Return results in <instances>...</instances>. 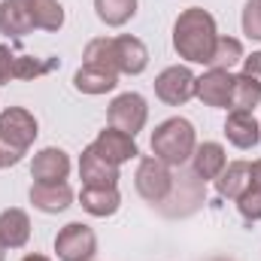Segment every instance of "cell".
Segmentation results:
<instances>
[{
  "mask_svg": "<svg viewBox=\"0 0 261 261\" xmlns=\"http://www.w3.org/2000/svg\"><path fill=\"white\" fill-rule=\"evenodd\" d=\"M216 40H219L216 18L206 9L189 6L186 12H179V18L173 24V49L179 58H186L192 64H210Z\"/></svg>",
  "mask_w": 261,
  "mask_h": 261,
  "instance_id": "cell-1",
  "label": "cell"
},
{
  "mask_svg": "<svg viewBox=\"0 0 261 261\" xmlns=\"http://www.w3.org/2000/svg\"><path fill=\"white\" fill-rule=\"evenodd\" d=\"M195 128H192V122L189 119H167V122H161L155 134H152V152H155V158L158 161H164V164H170V167H182L186 161H192V155H195Z\"/></svg>",
  "mask_w": 261,
  "mask_h": 261,
  "instance_id": "cell-2",
  "label": "cell"
},
{
  "mask_svg": "<svg viewBox=\"0 0 261 261\" xmlns=\"http://www.w3.org/2000/svg\"><path fill=\"white\" fill-rule=\"evenodd\" d=\"M203 203H206V197H203V182L195 176L192 167H179V170L173 173V189H170V195L164 197V203H158L155 210H158L161 216H167V219H189V216H195Z\"/></svg>",
  "mask_w": 261,
  "mask_h": 261,
  "instance_id": "cell-3",
  "label": "cell"
},
{
  "mask_svg": "<svg viewBox=\"0 0 261 261\" xmlns=\"http://www.w3.org/2000/svg\"><path fill=\"white\" fill-rule=\"evenodd\" d=\"M134 189H137V195L143 197L146 203H152V206L164 203V197L170 195V189H173V170H170V164L158 161L155 155L140 158L137 173H134Z\"/></svg>",
  "mask_w": 261,
  "mask_h": 261,
  "instance_id": "cell-4",
  "label": "cell"
},
{
  "mask_svg": "<svg viewBox=\"0 0 261 261\" xmlns=\"http://www.w3.org/2000/svg\"><path fill=\"white\" fill-rule=\"evenodd\" d=\"M37 140V119L24 107H6L0 113V146L24 155Z\"/></svg>",
  "mask_w": 261,
  "mask_h": 261,
  "instance_id": "cell-5",
  "label": "cell"
},
{
  "mask_svg": "<svg viewBox=\"0 0 261 261\" xmlns=\"http://www.w3.org/2000/svg\"><path fill=\"white\" fill-rule=\"evenodd\" d=\"M195 85H197V76L189 70V67L176 64V67H167L158 73L155 79V97L167 107H182L195 97Z\"/></svg>",
  "mask_w": 261,
  "mask_h": 261,
  "instance_id": "cell-6",
  "label": "cell"
},
{
  "mask_svg": "<svg viewBox=\"0 0 261 261\" xmlns=\"http://www.w3.org/2000/svg\"><path fill=\"white\" fill-rule=\"evenodd\" d=\"M55 252L61 261H91L97 252V234L82 222H70L55 237Z\"/></svg>",
  "mask_w": 261,
  "mask_h": 261,
  "instance_id": "cell-7",
  "label": "cell"
},
{
  "mask_svg": "<svg viewBox=\"0 0 261 261\" xmlns=\"http://www.w3.org/2000/svg\"><path fill=\"white\" fill-rule=\"evenodd\" d=\"M107 119H110V128H119V130H125V134L134 137L137 130H143V125H146V119H149V107H146L143 94H137V91H125V94H119V97L110 103Z\"/></svg>",
  "mask_w": 261,
  "mask_h": 261,
  "instance_id": "cell-8",
  "label": "cell"
},
{
  "mask_svg": "<svg viewBox=\"0 0 261 261\" xmlns=\"http://www.w3.org/2000/svg\"><path fill=\"white\" fill-rule=\"evenodd\" d=\"M231 91H234V73L231 70H206L203 76H197L195 97L203 107H216V110H228L231 107Z\"/></svg>",
  "mask_w": 261,
  "mask_h": 261,
  "instance_id": "cell-9",
  "label": "cell"
},
{
  "mask_svg": "<svg viewBox=\"0 0 261 261\" xmlns=\"http://www.w3.org/2000/svg\"><path fill=\"white\" fill-rule=\"evenodd\" d=\"M79 179L85 186H116L119 182V164H113L110 158H103L94 143L88 149H82L79 158Z\"/></svg>",
  "mask_w": 261,
  "mask_h": 261,
  "instance_id": "cell-10",
  "label": "cell"
},
{
  "mask_svg": "<svg viewBox=\"0 0 261 261\" xmlns=\"http://www.w3.org/2000/svg\"><path fill=\"white\" fill-rule=\"evenodd\" d=\"M113 55H116V70L125 73V76H137V73H143L146 64H149L146 43L137 40V37H130V34L113 37Z\"/></svg>",
  "mask_w": 261,
  "mask_h": 261,
  "instance_id": "cell-11",
  "label": "cell"
},
{
  "mask_svg": "<svg viewBox=\"0 0 261 261\" xmlns=\"http://www.w3.org/2000/svg\"><path fill=\"white\" fill-rule=\"evenodd\" d=\"M67 173H70V155H67L64 149L49 146V149L37 152L34 161H31L34 182H64Z\"/></svg>",
  "mask_w": 261,
  "mask_h": 261,
  "instance_id": "cell-12",
  "label": "cell"
},
{
  "mask_svg": "<svg viewBox=\"0 0 261 261\" xmlns=\"http://www.w3.org/2000/svg\"><path fill=\"white\" fill-rule=\"evenodd\" d=\"M225 137L237 149H252L261 140V122L249 110H231L225 119Z\"/></svg>",
  "mask_w": 261,
  "mask_h": 261,
  "instance_id": "cell-13",
  "label": "cell"
},
{
  "mask_svg": "<svg viewBox=\"0 0 261 261\" xmlns=\"http://www.w3.org/2000/svg\"><path fill=\"white\" fill-rule=\"evenodd\" d=\"M94 149L103 155V158H110L113 164H125L130 158H137L140 155V149H137V140L125 134V130L119 128H103L97 134V140H94Z\"/></svg>",
  "mask_w": 261,
  "mask_h": 261,
  "instance_id": "cell-14",
  "label": "cell"
},
{
  "mask_svg": "<svg viewBox=\"0 0 261 261\" xmlns=\"http://www.w3.org/2000/svg\"><path fill=\"white\" fill-rule=\"evenodd\" d=\"M213 182H216L219 197H225V200H240V197L252 189L249 164H246V161H231V164H225V170H222Z\"/></svg>",
  "mask_w": 261,
  "mask_h": 261,
  "instance_id": "cell-15",
  "label": "cell"
},
{
  "mask_svg": "<svg viewBox=\"0 0 261 261\" xmlns=\"http://www.w3.org/2000/svg\"><path fill=\"white\" fill-rule=\"evenodd\" d=\"M225 164H228V158H225V146H222V143L206 140V143L195 146V155H192V170H195V176L200 179V182L216 179V176L225 170Z\"/></svg>",
  "mask_w": 261,
  "mask_h": 261,
  "instance_id": "cell-16",
  "label": "cell"
},
{
  "mask_svg": "<svg viewBox=\"0 0 261 261\" xmlns=\"http://www.w3.org/2000/svg\"><path fill=\"white\" fill-rule=\"evenodd\" d=\"M31 203L40 213H64L73 203V189L67 182H34L31 186Z\"/></svg>",
  "mask_w": 261,
  "mask_h": 261,
  "instance_id": "cell-17",
  "label": "cell"
},
{
  "mask_svg": "<svg viewBox=\"0 0 261 261\" xmlns=\"http://www.w3.org/2000/svg\"><path fill=\"white\" fill-rule=\"evenodd\" d=\"M79 203H82V210L88 216L107 219L122 206V195H119L116 186H85L82 195H79Z\"/></svg>",
  "mask_w": 261,
  "mask_h": 261,
  "instance_id": "cell-18",
  "label": "cell"
},
{
  "mask_svg": "<svg viewBox=\"0 0 261 261\" xmlns=\"http://www.w3.org/2000/svg\"><path fill=\"white\" fill-rule=\"evenodd\" d=\"M31 240V219L24 210L9 206L0 213V243L6 249H21Z\"/></svg>",
  "mask_w": 261,
  "mask_h": 261,
  "instance_id": "cell-19",
  "label": "cell"
},
{
  "mask_svg": "<svg viewBox=\"0 0 261 261\" xmlns=\"http://www.w3.org/2000/svg\"><path fill=\"white\" fill-rule=\"evenodd\" d=\"M31 31H34V18L28 12V3L24 0H3L0 3V34H6L9 40H18Z\"/></svg>",
  "mask_w": 261,
  "mask_h": 261,
  "instance_id": "cell-20",
  "label": "cell"
},
{
  "mask_svg": "<svg viewBox=\"0 0 261 261\" xmlns=\"http://www.w3.org/2000/svg\"><path fill=\"white\" fill-rule=\"evenodd\" d=\"M73 85L76 91L82 94H107L119 85V73L113 70H103V67H91V64H82L73 76Z\"/></svg>",
  "mask_w": 261,
  "mask_h": 261,
  "instance_id": "cell-21",
  "label": "cell"
},
{
  "mask_svg": "<svg viewBox=\"0 0 261 261\" xmlns=\"http://www.w3.org/2000/svg\"><path fill=\"white\" fill-rule=\"evenodd\" d=\"M28 12L34 18V28L40 31H58L64 24V6L58 0H24Z\"/></svg>",
  "mask_w": 261,
  "mask_h": 261,
  "instance_id": "cell-22",
  "label": "cell"
},
{
  "mask_svg": "<svg viewBox=\"0 0 261 261\" xmlns=\"http://www.w3.org/2000/svg\"><path fill=\"white\" fill-rule=\"evenodd\" d=\"M97 18L110 28H122L137 15V0H94Z\"/></svg>",
  "mask_w": 261,
  "mask_h": 261,
  "instance_id": "cell-23",
  "label": "cell"
},
{
  "mask_svg": "<svg viewBox=\"0 0 261 261\" xmlns=\"http://www.w3.org/2000/svg\"><path fill=\"white\" fill-rule=\"evenodd\" d=\"M243 61V46L240 40L234 37H219L216 40V49L210 55V67L213 70H234V67Z\"/></svg>",
  "mask_w": 261,
  "mask_h": 261,
  "instance_id": "cell-24",
  "label": "cell"
},
{
  "mask_svg": "<svg viewBox=\"0 0 261 261\" xmlns=\"http://www.w3.org/2000/svg\"><path fill=\"white\" fill-rule=\"evenodd\" d=\"M261 103V85L249 76H234V91H231V110H255Z\"/></svg>",
  "mask_w": 261,
  "mask_h": 261,
  "instance_id": "cell-25",
  "label": "cell"
},
{
  "mask_svg": "<svg viewBox=\"0 0 261 261\" xmlns=\"http://www.w3.org/2000/svg\"><path fill=\"white\" fill-rule=\"evenodd\" d=\"M85 64L91 67H103V70H113V73H119L116 70V55H113V37H94L88 46H85Z\"/></svg>",
  "mask_w": 261,
  "mask_h": 261,
  "instance_id": "cell-26",
  "label": "cell"
},
{
  "mask_svg": "<svg viewBox=\"0 0 261 261\" xmlns=\"http://www.w3.org/2000/svg\"><path fill=\"white\" fill-rule=\"evenodd\" d=\"M58 67V58H34V55H15V79H37Z\"/></svg>",
  "mask_w": 261,
  "mask_h": 261,
  "instance_id": "cell-27",
  "label": "cell"
},
{
  "mask_svg": "<svg viewBox=\"0 0 261 261\" xmlns=\"http://www.w3.org/2000/svg\"><path fill=\"white\" fill-rule=\"evenodd\" d=\"M243 34L249 40H261V0H246V6H243Z\"/></svg>",
  "mask_w": 261,
  "mask_h": 261,
  "instance_id": "cell-28",
  "label": "cell"
},
{
  "mask_svg": "<svg viewBox=\"0 0 261 261\" xmlns=\"http://www.w3.org/2000/svg\"><path fill=\"white\" fill-rule=\"evenodd\" d=\"M237 210H240V216L246 222H261V189L252 186L246 195L237 200Z\"/></svg>",
  "mask_w": 261,
  "mask_h": 261,
  "instance_id": "cell-29",
  "label": "cell"
},
{
  "mask_svg": "<svg viewBox=\"0 0 261 261\" xmlns=\"http://www.w3.org/2000/svg\"><path fill=\"white\" fill-rule=\"evenodd\" d=\"M9 79H15V52L0 46V85H9Z\"/></svg>",
  "mask_w": 261,
  "mask_h": 261,
  "instance_id": "cell-30",
  "label": "cell"
},
{
  "mask_svg": "<svg viewBox=\"0 0 261 261\" xmlns=\"http://www.w3.org/2000/svg\"><path fill=\"white\" fill-rule=\"evenodd\" d=\"M243 76L261 85V52H252L249 58H243Z\"/></svg>",
  "mask_w": 261,
  "mask_h": 261,
  "instance_id": "cell-31",
  "label": "cell"
},
{
  "mask_svg": "<svg viewBox=\"0 0 261 261\" xmlns=\"http://www.w3.org/2000/svg\"><path fill=\"white\" fill-rule=\"evenodd\" d=\"M18 161H21V155H18V152H12V149L0 146V167H12V164H18Z\"/></svg>",
  "mask_w": 261,
  "mask_h": 261,
  "instance_id": "cell-32",
  "label": "cell"
},
{
  "mask_svg": "<svg viewBox=\"0 0 261 261\" xmlns=\"http://www.w3.org/2000/svg\"><path fill=\"white\" fill-rule=\"evenodd\" d=\"M249 176H252V186H255V189H261V158L249 164Z\"/></svg>",
  "mask_w": 261,
  "mask_h": 261,
  "instance_id": "cell-33",
  "label": "cell"
},
{
  "mask_svg": "<svg viewBox=\"0 0 261 261\" xmlns=\"http://www.w3.org/2000/svg\"><path fill=\"white\" fill-rule=\"evenodd\" d=\"M21 261H49L46 255H40V252H31V255H24Z\"/></svg>",
  "mask_w": 261,
  "mask_h": 261,
  "instance_id": "cell-34",
  "label": "cell"
},
{
  "mask_svg": "<svg viewBox=\"0 0 261 261\" xmlns=\"http://www.w3.org/2000/svg\"><path fill=\"white\" fill-rule=\"evenodd\" d=\"M6 258V246H3V243H0V261Z\"/></svg>",
  "mask_w": 261,
  "mask_h": 261,
  "instance_id": "cell-35",
  "label": "cell"
},
{
  "mask_svg": "<svg viewBox=\"0 0 261 261\" xmlns=\"http://www.w3.org/2000/svg\"><path fill=\"white\" fill-rule=\"evenodd\" d=\"M219 261H222V258H219Z\"/></svg>",
  "mask_w": 261,
  "mask_h": 261,
  "instance_id": "cell-36",
  "label": "cell"
}]
</instances>
